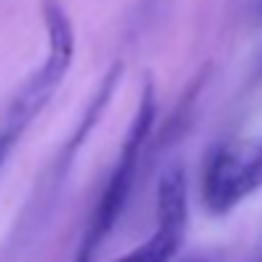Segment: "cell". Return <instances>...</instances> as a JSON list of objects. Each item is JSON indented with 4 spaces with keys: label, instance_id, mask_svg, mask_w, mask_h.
<instances>
[{
    "label": "cell",
    "instance_id": "1",
    "mask_svg": "<svg viewBox=\"0 0 262 262\" xmlns=\"http://www.w3.org/2000/svg\"><path fill=\"white\" fill-rule=\"evenodd\" d=\"M155 116H157V100H155V85L147 82L131 121V128L123 139V147L118 152V160L100 190V195L95 198L90 216L85 221L82 236L77 242V249L72 254V262H95L100 247L105 244V239L113 234L118 219L123 216L131 190H134L137 175H139V165L144 157V147L149 142L152 126H155Z\"/></svg>",
    "mask_w": 262,
    "mask_h": 262
},
{
    "label": "cell",
    "instance_id": "2",
    "mask_svg": "<svg viewBox=\"0 0 262 262\" xmlns=\"http://www.w3.org/2000/svg\"><path fill=\"white\" fill-rule=\"evenodd\" d=\"M262 188V139H236L213 147L201 172V201L224 216Z\"/></svg>",
    "mask_w": 262,
    "mask_h": 262
},
{
    "label": "cell",
    "instance_id": "3",
    "mask_svg": "<svg viewBox=\"0 0 262 262\" xmlns=\"http://www.w3.org/2000/svg\"><path fill=\"white\" fill-rule=\"evenodd\" d=\"M44 24H47V36H49V49L41 70L24 85V90L16 95L11 103V111L6 116V126L13 137H21V131L34 121V116L47 105L52 93L59 88L64 80L72 54H75V31L72 24L64 13V8L57 0H44Z\"/></svg>",
    "mask_w": 262,
    "mask_h": 262
},
{
    "label": "cell",
    "instance_id": "4",
    "mask_svg": "<svg viewBox=\"0 0 262 262\" xmlns=\"http://www.w3.org/2000/svg\"><path fill=\"white\" fill-rule=\"evenodd\" d=\"M188 231V180L180 165H170L157 185V226L149 239L116 262H172Z\"/></svg>",
    "mask_w": 262,
    "mask_h": 262
},
{
    "label": "cell",
    "instance_id": "5",
    "mask_svg": "<svg viewBox=\"0 0 262 262\" xmlns=\"http://www.w3.org/2000/svg\"><path fill=\"white\" fill-rule=\"evenodd\" d=\"M180 262H226V257L219 249H206V252H195V254H190Z\"/></svg>",
    "mask_w": 262,
    "mask_h": 262
},
{
    "label": "cell",
    "instance_id": "6",
    "mask_svg": "<svg viewBox=\"0 0 262 262\" xmlns=\"http://www.w3.org/2000/svg\"><path fill=\"white\" fill-rule=\"evenodd\" d=\"M13 144H16V137L11 134V131L0 128V167H3V162H6V157H8V152H11Z\"/></svg>",
    "mask_w": 262,
    "mask_h": 262
},
{
    "label": "cell",
    "instance_id": "7",
    "mask_svg": "<svg viewBox=\"0 0 262 262\" xmlns=\"http://www.w3.org/2000/svg\"><path fill=\"white\" fill-rule=\"evenodd\" d=\"M252 262H262V247H259V252L254 254V259H252Z\"/></svg>",
    "mask_w": 262,
    "mask_h": 262
},
{
    "label": "cell",
    "instance_id": "8",
    "mask_svg": "<svg viewBox=\"0 0 262 262\" xmlns=\"http://www.w3.org/2000/svg\"><path fill=\"white\" fill-rule=\"evenodd\" d=\"M259 75H262V59H259Z\"/></svg>",
    "mask_w": 262,
    "mask_h": 262
}]
</instances>
